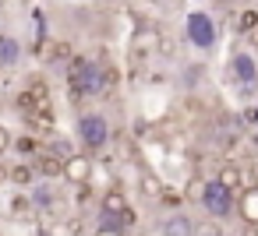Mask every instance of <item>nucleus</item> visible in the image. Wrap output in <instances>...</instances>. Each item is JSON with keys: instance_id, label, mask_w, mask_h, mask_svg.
<instances>
[{"instance_id": "f8f14e48", "label": "nucleus", "mask_w": 258, "mask_h": 236, "mask_svg": "<svg viewBox=\"0 0 258 236\" xmlns=\"http://www.w3.org/2000/svg\"><path fill=\"white\" fill-rule=\"evenodd\" d=\"M138 183H142V190H145L149 197H163V194H166V187H163V180H159V176H152V173H145V176H142Z\"/></svg>"}, {"instance_id": "39448f33", "label": "nucleus", "mask_w": 258, "mask_h": 236, "mask_svg": "<svg viewBox=\"0 0 258 236\" xmlns=\"http://www.w3.org/2000/svg\"><path fill=\"white\" fill-rule=\"evenodd\" d=\"M230 71H233V78H237L240 85H254V81H258V60H254L251 53H237L233 64H230Z\"/></svg>"}, {"instance_id": "6e6552de", "label": "nucleus", "mask_w": 258, "mask_h": 236, "mask_svg": "<svg viewBox=\"0 0 258 236\" xmlns=\"http://www.w3.org/2000/svg\"><path fill=\"white\" fill-rule=\"evenodd\" d=\"M237 211L244 215V222L258 225V187H247V190H244V197H240Z\"/></svg>"}, {"instance_id": "1a4fd4ad", "label": "nucleus", "mask_w": 258, "mask_h": 236, "mask_svg": "<svg viewBox=\"0 0 258 236\" xmlns=\"http://www.w3.org/2000/svg\"><path fill=\"white\" fill-rule=\"evenodd\" d=\"M103 211H106V215H117V218H124L131 208H127V201H124V194H120V190H110V194L103 197Z\"/></svg>"}, {"instance_id": "f03ea898", "label": "nucleus", "mask_w": 258, "mask_h": 236, "mask_svg": "<svg viewBox=\"0 0 258 236\" xmlns=\"http://www.w3.org/2000/svg\"><path fill=\"white\" fill-rule=\"evenodd\" d=\"M202 208H205L212 218H226V215H233V208H237L233 190H226L219 180H209V183L202 187Z\"/></svg>"}, {"instance_id": "dca6fc26", "label": "nucleus", "mask_w": 258, "mask_h": 236, "mask_svg": "<svg viewBox=\"0 0 258 236\" xmlns=\"http://www.w3.org/2000/svg\"><path fill=\"white\" fill-rule=\"evenodd\" d=\"M32 176H36V173H32L29 166H15V169H11V180H15V183H32Z\"/></svg>"}, {"instance_id": "412c9836", "label": "nucleus", "mask_w": 258, "mask_h": 236, "mask_svg": "<svg viewBox=\"0 0 258 236\" xmlns=\"http://www.w3.org/2000/svg\"><path fill=\"white\" fill-rule=\"evenodd\" d=\"M96 236H124V232H113V229H99Z\"/></svg>"}, {"instance_id": "f257e3e1", "label": "nucleus", "mask_w": 258, "mask_h": 236, "mask_svg": "<svg viewBox=\"0 0 258 236\" xmlns=\"http://www.w3.org/2000/svg\"><path fill=\"white\" fill-rule=\"evenodd\" d=\"M106 85H110V78H106L103 64L75 60V67H71V92H75V99H96V95L106 92Z\"/></svg>"}, {"instance_id": "aec40b11", "label": "nucleus", "mask_w": 258, "mask_h": 236, "mask_svg": "<svg viewBox=\"0 0 258 236\" xmlns=\"http://www.w3.org/2000/svg\"><path fill=\"white\" fill-rule=\"evenodd\" d=\"M8 148H11V134H8L4 127H0V155H4Z\"/></svg>"}, {"instance_id": "4be33fe9", "label": "nucleus", "mask_w": 258, "mask_h": 236, "mask_svg": "<svg viewBox=\"0 0 258 236\" xmlns=\"http://www.w3.org/2000/svg\"><path fill=\"white\" fill-rule=\"evenodd\" d=\"M251 120H254V127H258V106H254V113H251Z\"/></svg>"}, {"instance_id": "7ed1b4c3", "label": "nucleus", "mask_w": 258, "mask_h": 236, "mask_svg": "<svg viewBox=\"0 0 258 236\" xmlns=\"http://www.w3.org/2000/svg\"><path fill=\"white\" fill-rule=\"evenodd\" d=\"M184 32H187L191 46H198V50H209L216 43V22L205 11H191L187 22H184Z\"/></svg>"}, {"instance_id": "9b49d317", "label": "nucleus", "mask_w": 258, "mask_h": 236, "mask_svg": "<svg viewBox=\"0 0 258 236\" xmlns=\"http://www.w3.org/2000/svg\"><path fill=\"white\" fill-rule=\"evenodd\" d=\"M216 180H219L226 190H237V187H240V169H237V166H223Z\"/></svg>"}, {"instance_id": "6ab92c4d", "label": "nucleus", "mask_w": 258, "mask_h": 236, "mask_svg": "<svg viewBox=\"0 0 258 236\" xmlns=\"http://www.w3.org/2000/svg\"><path fill=\"white\" fill-rule=\"evenodd\" d=\"M18 152L32 155V152H36V141H32V138H22V141H18Z\"/></svg>"}, {"instance_id": "9d476101", "label": "nucleus", "mask_w": 258, "mask_h": 236, "mask_svg": "<svg viewBox=\"0 0 258 236\" xmlns=\"http://www.w3.org/2000/svg\"><path fill=\"white\" fill-rule=\"evenodd\" d=\"M18 53H22V46L15 39H0V67H11L18 60Z\"/></svg>"}, {"instance_id": "5701e85b", "label": "nucleus", "mask_w": 258, "mask_h": 236, "mask_svg": "<svg viewBox=\"0 0 258 236\" xmlns=\"http://www.w3.org/2000/svg\"><path fill=\"white\" fill-rule=\"evenodd\" d=\"M219 4H233V0H219Z\"/></svg>"}, {"instance_id": "20e7f679", "label": "nucleus", "mask_w": 258, "mask_h": 236, "mask_svg": "<svg viewBox=\"0 0 258 236\" xmlns=\"http://www.w3.org/2000/svg\"><path fill=\"white\" fill-rule=\"evenodd\" d=\"M78 138H82L89 148H103V145L110 141V124H106V116H103V113H85V116L78 120Z\"/></svg>"}, {"instance_id": "2eb2a0df", "label": "nucleus", "mask_w": 258, "mask_h": 236, "mask_svg": "<svg viewBox=\"0 0 258 236\" xmlns=\"http://www.w3.org/2000/svg\"><path fill=\"white\" fill-rule=\"evenodd\" d=\"M39 173L43 176H64V159H50V155H43V162H39Z\"/></svg>"}, {"instance_id": "423d86ee", "label": "nucleus", "mask_w": 258, "mask_h": 236, "mask_svg": "<svg viewBox=\"0 0 258 236\" xmlns=\"http://www.w3.org/2000/svg\"><path fill=\"white\" fill-rule=\"evenodd\" d=\"M64 176H68L71 183H89V176H92V159H89V155H71V159L64 162Z\"/></svg>"}, {"instance_id": "b1692460", "label": "nucleus", "mask_w": 258, "mask_h": 236, "mask_svg": "<svg viewBox=\"0 0 258 236\" xmlns=\"http://www.w3.org/2000/svg\"><path fill=\"white\" fill-rule=\"evenodd\" d=\"M247 236H258V232H247Z\"/></svg>"}, {"instance_id": "ddd939ff", "label": "nucleus", "mask_w": 258, "mask_h": 236, "mask_svg": "<svg viewBox=\"0 0 258 236\" xmlns=\"http://www.w3.org/2000/svg\"><path fill=\"white\" fill-rule=\"evenodd\" d=\"M53 201H57V194H53V187H36V194H32V204L36 208H53Z\"/></svg>"}, {"instance_id": "a211bd4d", "label": "nucleus", "mask_w": 258, "mask_h": 236, "mask_svg": "<svg viewBox=\"0 0 258 236\" xmlns=\"http://www.w3.org/2000/svg\"><path fill=\"white\" fill-rule=\"evenodd\" d=\"M195 236H223V229L216 225V222H209V225H198V232Z\"/></svg>"}, {"instance_id": "0eeeda50", "label": "nucleus", "mask_w": 258, "mask_h": 236, "mask_svg": "<svg viewBox=\"0 0 258 236\" xmlns=\"http://www.w3.org/2000/svg\"><path fill=\"white\" fill-rule=\"evenodd\" d=\"M195 232H198V225L187 215H170L163 222V236H195Z\"/></svg>"}, {"instance_id": "4468645a", "label": "nucleus", "mask_w": 258, "mask_h": 236, "mask_svg": "<svg viewBox=\"0 0 258 236\" xmlns=\"http://www.w3.org/2000/svg\"><path fill=\"white\" fill-rule=\"evenodd\" d=\"M32 197H25V194H18V197H11V215L15 218H22V215H32Z\"/></svg>"}, {"instance_id": "f3484780", "label": "nucleus", "mask_w": 258, "mask_h": 236, "mask_svg": "<svg viewBox=\"0 0 258 236\" xmlns=\"http://www.w3.org/2000/svg\"><path fill=\"white\" fill-rule=\"evenodd\" d=\"M254 25H258V15H254V11H244V15H240V29L247 32V29H254Z\"/></svg>"}]
</instances>
